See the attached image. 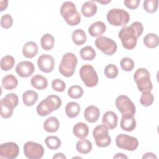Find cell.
Listing matches in <instances>:
<instances>
[{"label": "cell", "instance_id": "cell-12", "mask_svg": "<svg viewBox=\"0 0 159 159\" xmlns=\"http://www.w3.org/2000/svg\"><path fill=\"white\" fill-rule=\"evenodd\" d=\"M24 153L29 159H39L43 156L44 148L39 143L29 141L24 145Z\"/></svg>", "mask_w": 159, "mask_h": 159}, {"label": "cell", "instance_id": "cell-22", "mask_svg": "<svg viewBox=\"0 0 159 159\" xmlns=\"http://www.w3.org/2000/svg\"><path fill=\"white\" fill-rule=\"evenodd\" d=\"M98 11L96 4L93 1H88L82 5L81 11L82 14L86 17H91L96 14Z\"/></svg>", "mask_w": 159, "mask_h": 159}, {"label": "cell", "instance_id": "cell-38", "mask_svg": "<svg viewBox=\"0 0 159 159\" xmlns=\"http://www.w3.org/2000/svg\"><path fill=\"white\" fill-rule=\"evenodd\" d=\"M104 73L107 78L110 79H114L117 76L119 70L116 65L114 64H109L106 66Z\"/></svg>", "mask_w": 159, "mask_h": 159}, {"label": "cell", "instance_id": "cell-44", "mask_svg": "<svg viewBox=\"0 0 159 159\" xmlns=\"http://www.w3.org/2000/svg\"><path fill=\"white\" fill-rule=\"evenodd\" d=\"M140 2V0H125L124 1V3L125 7H127L130 9H137L139 6Z\"/></svg>", "mask_w": 159, "mask_h": 159}, {"label": "cell", "instance_id": "cell-42", "mask_svg": "<svg viewBox=\"0 0 159 159\" xmlns=\"http://www.w3.org/2000/svg\"><path fill=\"white\" fill-rule=\"evenodd\" d=\"M52 87L57 92H63L66 89L65 83L60 79H55L52 82Z\"/></svg>", "mask_w": 159, "mask_h": 159}, {"label": "cell", "instance_id": "cell-16", "mask_svg": "<svg viewBox=\"0 0 159 159\" xmlns=\"http://www.w3.org/2000/svg\"><path fill=\"white\" fill-rule=\"evenodd\" d=\"M118 117L117 114L111 111L106 112L102 119V124L105 125L108 129L112 130L117 127Z\"/></svg>", "mask_w": 159, "mask_h": 159}, {"label": "cell", "instance_id": "cell-48", "mask_svg": "<svg viewBox=\"0 0 159 159\" xmlns=\"http://www.w3.org/2000/svg\"><path fill=\"white\" fill-rule=\"evenodd\" d=\"M55 158H58V159H66V156L62 153H56L55 155H54L53 156V159H55Z\"/></svg>", "mask_w": 159, "mask_h": 159}, {"label": "cell", "instance_id": "cell-24", "mask_svg": "<svg viewBox=\"0 0 159 159\" xmlns=\"http://www.w3.org/2000/svg\"><path fill=\"white\" fill-rule=\"evenodd\" d=\"M30 84L34 88L39 90H42L48 86V81L43 76L37 74L32 77Z\"/></svg>", "mask_w": 159, "mask_h": 159}, {"label": "cell", "instance_id": "cell-31", "mask_svg": "<svg viewBox=\"0 0 159 159\" xmlns=\"http://www.w3.org/2000/svg\"><path fill=\"white\" fill-rule=\"evenodd\" d=\"M143 43L149 48H156L159 44V38L155 34H147L143 38Z\"/></svg>", "mask_w": 159, "mask_h": 159}, {"label": "cell", "instance_id": "cell-40", "mask_svg": "<svg viewBox=\"0 0 159 159\" xmlns=\"http://www.w3.org/2000/svg\"><path fill=\"white\" fill-rule=\"evenodd\" d=\"M120 65L122 70L124 71H130L134 68L135 64L132 59L129 57L122 58L120 61Z\"/></svg>", "mask_w": 159, "mask_h": 159}, {"label": "cell", "instance_id": "cell-26", "mask_svg": "<svg viewBox=\"0 0 159 159\" xmlns=\"http://www.w3.org/2000/svg\"><path fill=\"white\" fill-rule=\"evenodd\" d=\"M39 98L38 93L34 90H27L22 94L23 103L28 106H32L37 101Z\"/></svg>", "mask_w": 159, "mask_h": 159}, {"label": "cell", "instance_id": "cell-35", "mask_svg": "<svg viewBox=\"0 0 159 159\" xmlns=\"http://www.w3.org/2000/svg\"><path fill=\"white\" fill-rule=\"evenodd\" d=\"M15 65V59L11 55H6L1 60V68L3 71H9Z\"/></svg>", "mask_w": 159, "mask_h": 159}, {"label": "cell", "instance_id": "cell-15", "mask_svg": "<svg viewBox=\"0 0 159 159\" xmlns=\"http://www.w3.org/2000/svg\"><path fill=\"white\" fill-rule=\"evenodd\" d=\"M34 65L29 61H22L16 66V72L22 78L29 77L34 73Z\"/></svg>", "mask_w": 159, "mask_h": 159}, {"label": "cell", "instance_id": "cell-49", "mask_svg": "<svg viewBox=\"0 0 159 159\" xmlns=\"http://www.w3.org/2000/svg\"><path fill=\"white\" fill-rule=\"evenodd\" d=\"M114 158H128V157L122 153H117L114 156Z\"/></svg>", "mask_w": 159, "mask_h": 159}, {"label": "cell", "instance_id": "cell-7", "mask_svg": "<svg viewBox=\"0 0 159 159\" xmlns=\"http://www.w3.org/2000/svg\"><path fill=\"white\" fill-rule=\"evenodd\" d=\"M80 76L86 86L93 88L98 83V74L93 66L89 64L83 65L80 70Z\"/></svg>", "mask_w": 159, "mask_h": 159}, {"label": "cell", "instance_id": "cell-43", "mask_svg": "<svg viewBox=\"0 0 159 159\" xmlns=\"http://www.w3.org/2000/svg\"><path fill=\"white\" fill-rule=\"evenodd\" d=\"M1 107V116L4 119L10 118L13 114L14 109H11L2 104H0Z\"/></svg>", "mask_w": 159, "mask_h": 159}, {"label": "cell", "instance_id": "cell-11", "mask_svg": "<svg viewBox=\"0 0 159 159\" xmlns=\"http://www.w3.org/2000/svg\"><path fill=\"white\" fill-rule=\"evenodd\" d=\"M116 144L120 149L134 151L139 146V141L137 138L124 134L117 135L116 138Z\"/></svg>", "mask_w": 159, "mask_h": 159}, {"label": "cell", "instance_id": "cell-8", "mask_svg": "<svg viewBox=\"0 0 159 159\" xmlns=\"http://www.w3.org/2000/svg\"><path fill=\"white\" fill-rule=\"evenodd\" d=\"M93 136L98 147L104 148L111 143V138L109 135L108 128L104 124L98 125L93 130Z\"/></svg>", "mask_w": 159, "mask_h": 159}, {"label": "cell", "instance_id": "cell-1", "mask_svg": "<svg viewBox=\"0 0 159 159\" xmlns=\"http://www.w3.org/2000/svg\"><path fill=\"white\" fill-rule=\"evenodd\" d=\"M61 105L60 98L55 94H50L43 99L37 106V113L40 116H46L53 111L58 109Z\"/></svg>", "mask_w": 159, "mask_h": 159}, {"label": "cell", "instance_id": "cell-36", "mask_svg": "<svg viewBox=\"0 0 159 159\" xmlns=\"http://www.w3.org/2000/svg\"><path fill=\"white\" fill-rule=\"evenodd\" d=\"M154 101V96L151 91L143 92L140 98V102L144 107H148L152 104Z\"/></svg>", "mask_w": 159, "mask_h": 159}, {"label": "cell", "instance_id": "cell-34", "mask_svg": "<svg viewBox=\"0 0 159 159\" xmlns=\"http://www.w3.org/2000/svg\"><path fill=\"white\" fill-rule=\"evenodd\" d=\"M44 142L47 147L52 150H57L60 147L61 144L60 139L58 137L54 135L48 136L46 137Z\"/></svg>", "mask_w": 159, "mask_h": 159}, {"label": "cell", "instance_id": "cell-30", "mask_svg": "<svg viewBox=\"0 0 159 159\" xmlns=\"http://www.w3.org/2000/svg\"><path fill=\"white\" fill-rule=\"evenodd\" d=\"M80 112V106L78 102H70L65 107V113L70 118H75L78 116Z\"/></svg>", "mask_w": 159, "mask_h": 159}, {"label": "cell", "instance_id": "cell-37", "mask_svg": "<svg viewBox=\"0 0 159 159\" xmlns=\"http://www.w3.org/2000/svg\"><path fill=\"white\" fill-rule=\"evenodd\" d=\"M68 95L72 99H79L83 95V89L79 85H73L69 88Z\"/></svg>", "mask_w": 159, "mask_h": 159}, {"label": "cell", "instance_id": "cell-41", "mask_svg": "<svg viewBox=\"0 0 159 159\" xmlns=\"http://www.w3.org/2000/svg\"><path fill=\"white\" fill-rule=\"evenodd\" d=\"M13 19L9 14H4L1 18V26L4 29H9L12 26Z\"/></svg>", "mask_w": 159, "mask_h": 159}, {"label": "cell", "instance_id": "cell-32", "mask_svg": "<svg viewBox=\"0 0 159 159\" xmlns=\"http://www.w3.org/2000/svg\"><path fill=\"white\" fill-rule=\"evenodd\" d=\"M40 44L44 50H50L54 46L55 39L50 34H45L41 37Z\"/></svg>", "mask_w": 159, "mask_h": 159}, {"label": "cell", "instance_id": "cell-28", "mask_svg": "<svg viewBox=\"0 0 159 159\" xmlns=\"http://www.w3.org/2000/svg\"><path fill=\"white\" fill-rule=\"evenodd\" d=\"M93 148L92 143L88 139H82L78 140L76 144V150L82 154H88L89 153Z\"/></svg>", "mask_w": 159, "mask_h": 159}, {"label": "cell", "instance_id": "cell-50", "mask_svg": "<svg viewBox=\"0 0 159 159\" xmlns=\"http://www.w3.org/2000/svg\"><path fill=\"white\" fill-rule=\"evenodd\" d=\"M97 2H99V3H101L102 4H108L109 2H111V1H97Z\"/></svg>", "mask_w": 159, "mask_h": 159}, {"label": "cell", "instance_id": "cell-21", "mask_svg": "<svg viewBox=\"0 0 159 159\" xmlns=\"http://www.w3.org/2000/svg\"><path fill=\"white\" fill-rule=\"evenodd\" d=\"M60 127L58 119L53 116L48 117L43 122V129L49 133L56 132Z\"/></svg>", "mask_w": 159, "mask_h": 159}, {"label": "cell", "instance_id": "cell-45", "mask_svg": "<svg viewBox=\"0 0 159 159\" xmlns=\"http://www.w3.org/2000/svg\"><path fill=\"white\" fill-rule=\"evenodd\" d=\"M131 25L134 28L135 32H136V34H137V37L139 38V37H140V35H142L143 31V25L141 22L136 21L133 22Z\"/></svg>", "mask_w": 159, "mask_h": 159}, {"label": "cell", "instance_id": "cell-46", "mask_svg": "<svg viewBox=\"0 0 159 159\" xmlns=\"http://www.w3.org/2000/svg\"><path fill=\"white\" fill-rule=\"evenodd\" d=\"M8 6V1L1 0L0 1V11L2 12L5 10Z\"/></svg>", "mask_w": 159, "mask_h": 159}, {"label": "cell", "instance_id": "cell-19", "mask_svg": "<svg viewBox=\"0 0 159 159\" xmlns=\"http://www.w3.org/2000/svg\"><path fill=\"white\" fill-rule=\"evenodd\" d=\"M106 25L102 21H96L93 23L88 28L89 35L93 37H98L106 32Z\"/></svg>", "mask_w": 159, "mask_h": 159}, {"label": "cell", "instance_id": "cell-5", "mask_svg": "<svg viewBox=\"0 0 159 159\" xmlns=\"http://www.w3.org/2000/svg\"><path fill=\"white\" fill-rule=\"evenodd\" d=\"M119 37L122 46L127 50L134 49L137 45V37L134 28L130 26H124L119 32Z\"/></svg>", "mask_w": 159, "mask_h": 159}, {"label": "cell", "instance_id": "cell-13", "mask_svg": "<svg viewBox=\"0 0 159 159\" xmlns=\"http://www.w3.org/2000/svg\"><path fill=\"white\" fill-rule=\"evenodd\" d=\"M19 153L18 145L13 142L2 143L0 145V157L8 159H14L17 157Z\"/></svg>", "mask_w": 159, "mask_h": 159}, {"label": "cell", "instance_id": "cell-23", "mask_svg": "<svg viewBox=\"0 0 159 159\" xmlns=\"http://www.w3.org/2000/svg\"><path fill=\"white\" fill-rule=\"evenodd\" d=\"M73 133L78 139H84L89 134L88 126L84 122H78L73 126Z\"/></svg>", "mask_w": 159, "mask_h": 159}, {"label": "cell", "instance_id": "cell-20", "mask_svg": "<svg viewBox=\"0 0 159 159\" xmlns=\"http://www.w3.org/2000/svg\"><path fill=\"white\" fill-rule=\"evenodd\" d=\"M38 53L37 44L33 42L29 41L26 42L22 48V54L27 58H32Z\"/></svg>", "mask_w": 159, "mask_h": 159}, {"label": "cell", "instance_id": "cell-14", "mask_svg": "<svg viewBox=\"0 0 159 159\" xmlns=\"http://www.w3.org/2000/svg\"><path fill=\"white\" fill-rule=\"evenodd\" d=\"M37 65L40 71L48 73L54 69L55 60L52 56L48 54H42L37 59Z\"/></svg>", "mask_w": 159, "mask_h": 159}, {"label": "cell", "instance_id": "cell-4", "mask_svg": "<svg viewBox=\"0 0 159 159\" xmlns=\"http://www.w3.org/2000/svg\"><path fill=\"white\" fill-rule=\"evenodd\" d=\"M134 79L138 89L140 92L151 91L152 90L153 84L150 80V75L146 68H138L134 75Z\"/></svg>", "mask_w": 159, "mask_h": 159}, {"label": "cell", "instance_id": "cell-10", "mask_svg": "<svg viewBox=\"0 0 159 159\" xmlns=\"http://www.w3.org/2000/svg\"><path fill=\"white\" fill-rule=\"evenodd\" d=\"M116 106L122 115L135 114V106L131 99L125 95H120L116 99Z\"/></svg>", "mask_w": 159, "mask_h": 159}, {"label": "cell", "instance_id": "cell-47", "mask_svg": "<svg viewBox=\"0 0 159 159\" xmlns=\"http://www.w3.org/2000/svg\"><path fill=\"white\" fill-rule=\"evenodd\" d=\"M142 158L144 159V158H152V159H157V156L153 153H152V152H147L145 153L143 156H142Z\"/></svg>", "mask_w": 159, "mask_h": 159}, {"label": "cell", "instance_id": "cell-17", "mask_svg": "<svg viewBox=\"0 0 159 159\" xmlns=\"http://www.w3.org/2000/svg\"><path fill=\"white\" fill-rule=\"evenodd\" d=\"M99 116L100 111L99 108L94 105L88 106L84 111V119L89 123H94L97 122Z\"/></svg>", "mask_w": 159, "mask_h": 159}, {"label": "cell", "instance_id": "cell-33", "mask_svg": "<svg viewBox=\"0 0 159 159\" xmlns=\"http://www.w3.org/2000/svg\"><path fill=\"white\" fill-rule=\"evenodd\" d=\"M80 55L83 60L91 61L96 57V53L92 47L86 46L80 50Z\"/></svg>", "mask_w": 159, "mask_h": 159}, {"label": "cell", "instance_id": "cell-18", "mask_svg": "<svg viewBox=\"0 0 159 159\" xmlns=\"http://www.w3.org/2000/svg\"><path fill=\"white\" fill-rule=\"evenodd\" d=\"M132 115H122L120 122V125L123 130L127 132L133 131L136 127V121Z\"/></svg>", "mask_w": 159, "mask_h": 159}, {"label": "cell", "instance_id": "cell-27", "mask_svg": "<svg viewBox=\"0 0 159 159\" xmlns=\"http://www.w3.org/2000/svg\"><path fill=\"white\" fill-rule=\"evenodd\" d=\"M1 83L2 87L5 89L12 90L17 87L18 84V80L14 75L9 74L3 77Z\"/></svg>", "mask_w": 159, "mask_h": 159}, {"label": "cell", "instance_id": "cell-29", "mask_svg": "<svg viewBox=\"0 0 159 159\" xmlns=\"http://www.w3.org/2000/svg\"><path fill=\"white\" fill-rule=\"evenodd\" d=\"M73 42L76 45H81L86 43L87 37L86 33L83 29H78L75 30L71 35Z\"/></svg>", "mask_w": 159, "mask_h": 159}, {"label": "cell", "instance_id": "cell-25", "mask_svg": "<svg viewBox=\"0 0 159 159\" xmlns=\"http://www.w3.org/2000/svg\"><path fill=\"white\" fill-rule=\"evenodd\" d=\"M0 104H2L6 107L14 109L19 104L18 96L13 93H8L0 101Z\"/></svg>", "mask_w": 159, "mask_h": 159}, {"label": "cell", "instance_id": "cell-6", "mask_svg": "<svg viewBox=\"0 0 159 159\" xmlns=\"http://www.w3.org/2000/svg\"><path fill=\"white\" fill-rule=\"evenodd\" d=\"M107 20L112 25L125 26L130 20V15L122 9H111L107 12Z\"/></svg>", "mask_w": 159, "mask_h": 159}, {"label": "cell", "instance_id": "cell-9", "mask_svg": "<svg viewBox=\"0 0 159 159\" xmlns=\"http://www.w3.org/2000/svg\"><path fill=\"white\" fill-rule=\"evenodd\" d=\"M94 43L95 46L106 55H112L117 51L116 42L109 37L99 36L96 39Z\"/></svg>", "mask_w": 159, "mask_h": 159}, {"label": "cell", "instance_id": "cell-39", "mask_svg": "<svg viewBox=\"0 0 159 159\" xmlns=\"http://www.w3.org/2000/svg\"><path fill=\"white\" fill-rule=\"evenodd\" d=\"M143 9L148 13H154L157 11L158 6V0H145L143 2Z\"/></svg>", "mask_w": 159, "mask_h": 159}, {"label": "cell", "instance_id": "cell-3", "mask_svg": "<svg viewBox=\"0 0 159 159\" xmlns=\"http://www.w3.org/2000/svg\"><path fill=\"white\" fill-rule=\"evenodd\" d=\"M77 64L78 58L76 55L73 53H66L63 55L59 65V72L65 77H71L75 73Z\"/></svg>", "mask_w": 159, "mask_h": 159}, {"label": "cell", "instance_id": "cell-2", "mask_svg": "<svg viewBox=\"0 0 159 159\" xmlns=\"http://www.w3.org/2000/svg\"><path fill=\"white\" fill-rule=\"evenodd\" d=\"M60 10L61 16L69 25H77L81 22V15L77 11L76 6L73 2H63Z\"/></svg>", "mask_w": 159, "mask_h": 159}]
</instances>
